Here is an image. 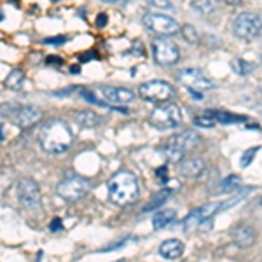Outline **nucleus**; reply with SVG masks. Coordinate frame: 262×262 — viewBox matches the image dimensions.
I'll list each match as a JSON object with an SVG mask.
<instances>
[{
    "instance_id": "obj_33",
    "label": "nucleus",
    "mask_w": 262,
    "mask_h": 262,
    "mask_svg": "<svg viewBox=\"0 0 262 262\" xmlns=\"http://www.w3.org/2000/svg\"><path fill=\"white\" fill-rule=\"evenodd\" d=\"M101 2L105 4H112V6H122V4H126L128 0H101Z\"/></svg>"
},
{
    "instance_id": "obj_3",
    "label": "nucleus",
    "mask_w": 262,
    "mask_h": 262,
    "mask_svg": "<svg viewBox=\"0 0 262 262\" xmlns=\"http://www.w3.org/2000/svg\"><path fill=\"white\" fill-rule=\"evenodd\" d=\"M200 140L194 131H184V133H177L173 137L168 138V142L164 143L163 152L168 156V159H171L173 163H179L180 159L185 158L189 150Z\"/></svg>"
},
{
    "instance_id": "obj_29",
    "label": "nucleus",
    "mask_w": 262,
    "mask_h": 262,
    "mask_svg": "<svg viewBox=\"0 0 262 262\" xmlns=\"http://www.w3.org/2000/svg\"><path fill=\"white\" fill-rule=\"evenodd\" d=\"M255 152H257V149H250V150L245 152L243 161H242V166H248V163H250L252 159H253V156H255Z\"/></svg>"
},
{
    "instance_id": "obj_1",
    "label": "nucleus",
    "mask_w": 262,
    "mask_h": 262,
    "mask_svg": "<svg viewBox=\"0 0 262 262\" xmlns=\"http://www.w3.org/2000/svg\"><path fill=\"white\" fill-rule=\"evenodd\" d=\"M40 147L49 154H63L74 145V131L61 119H53L42 126L39 133Z\"/></svg>"
},
{
    "instance_id": "obj_2",
    "label": "nucleus",
    "mask_w": 262,
    "mask_h": 262,
    "mask_svg": "<svg viewBox=\"0 0 262 262\" xmlns=\"http://www.w3.org/2000/svg\"><path fill=\"white\" fill-rule=\"evenodd\" d=\"M107 187H108V198L117 206L131 205L138 198V192H140V185H138L137 177L131 171H117L108 180Z\"/></svg>"
},
{
    "instance_id": "obj_8",
    "label": "nucleus",
    "mask_w": 262,
    "mask_h": 262,
    "mask_svg": "<svg viewBox=\"0 0 262 262\" xmlns=\"http://www.w3.org/2000/svg\"><path fill=\"white\" fill-rule=\"evenodd\" d=\"M138 93H140L143 100L152 101V103H164V101H170L175 96L173 86L164 81H149L142 84Z\"/></svg>"
},
{
    "instance_id": "obj_35",
    "label": "nucleus",
    "mask_w": 262,
    "mask_h": 262,
    "mask_svg": "<svg viewBox=\"0 0 262 262\" xmlns=\"http://www.w3.org/2000/svg\"><path fill=\"white\" fill-rule=\"evenodd\" d=\"M2 18H4V14H2V12H0V21H2Z\"/></svg>"
},
{
    "instance_id": "obj_27",
    "label": "nucleus",
    "mask_w": 262,
    "mask_h": 262,
    "mask_svg": "<svg viewBox=\"0 0 262 262\" xmlns=\"http://www.w3.org/2000/svg\"><path fill=\"white\" fill-rule=\"evenodd\" d=\"M215 117H210V116H200L194 119V124L196 126H201V128H212V126H215Z\"/></svg>"
},
{
    "instance_id": "obj_36",
    "label": "nucleus",
    "mask_w": 262,
    "mask_h": 262,
    "mask_svg": "<svg viewBox=\"0 0 262 262\" xmlns=\"http://www.w3.org/2000/svg\"><path fill=\"white\" fill-rule=\"evenodd\" d=\"M114 262H124V260H114Z\"/></svg>"
},
{
    "instance_id": "obj_26",
    "label": "nucleus",
    "mask_w": 262,
    "mask_h": 262,
    "mask_svg": "<svg viewBox=\"0 0 262 262\" xmlns=\"http://www.w3.org/2000/svg\"><path fill=\"white\" fill-rule=\"evenodd\" d=\"M149 6L156 7V9H161V11H173V4L170 0H145Z\"/></svg>"
},
{
    "instance_id": "obj_12",
    "label": "nucleus",
    "mask_w": 262,
    "mask_h": 262,
    "mask_svg": "<svg viewBox=\"0 0 262 262\" xmlns=\"http://www.w3.org/2000/svg\"><path fill=\"white\" fill-rule=\"evenodd\" d=\"M219 208H221V205H217V203H210V205L200 206V208L194 210V212H191L187 217H185L184 229L191 231V229H194V227H201L203 224L210 221V217H213Z\"/></svg>"
},
{
    "instance_id": "obj_10",
    "label": "nucleus",
    "mask_w": 262,
    "mask_h": 262,
    "mask_svg": "<svg viewBox=\"0 0 262 262\" xmlns=\"http://www.w3.org/2000/svg\"><path fill=\"white\" fill-rule=\"evenodd\" d=\"M152 56L158 65H175L180 60V49L168 39H156L152 42Z\"/></svg>"
},
{
    "instance_id": "obj_31",
    "label": "nucleus",
    "mask_w": 262,
    "mask_h": 262,
    "mask_svg": "<svg viewBox=\"0 0 262 262\" xmlns=\"http://www.w3.org/2000/svg\"><path fill=\"white\" fill-rule=\"evenodd\" d=\"M65 42H67V37H53V39H46V44L60 46V44H65Z\"/></svg>"
},
{
    "instance_id": "obj_32",
    "label": "nucleus",
    "mask_w": 262,
    "mask_h": 262,
    "mask_svg": "<svg viewBox=\"0 0 262 262\" xmlns=\"http://www.w3.org/2000/svg\"><path fill=\"white\" fill-rule=\"evenodd\" d=\"M96 25H98L100 28H103L105 25H107V14H105V12H101L98 18H96Z\"/></svg>"
},
{
    "instance_id": "obj_24",
    "label": "nucleus",
    "mask_w": 262,
    "mask_h": 262,
    "mask_svg": "<svg viewBox=\"0 0 262 262\" xmlns=\"http://www.w3.org/2000/svg\"><path fill=\"white\" fill-rule=\"evenodd\" d=\"M236 189H239V179L236 175H231L227 177L226 180L222 182V192H231V191H236Z\"/></svg>"
},
{
    "instance_id": "obj_22",
    "label": "nucleus",
    "mask_w": 262,
    "mask_h": 262,
    "mask_svg": "<svg viewBox=\"0 0 262 262\" xmlns=\"http://www.w3.org/2000/svg\"><path fill=\"white\" fill-rule=\"evenodd\" d=\"M231 67L238 75H248V74H252V72L255 70V65H253V63L247 61V60H242V58H236V60H232Z\"/></svg>"
},
{
    "instance_id": "obj_7",
    "label": "nucleus",
    "mask_w": 262,
    "mask_h": 262,
    "mask_svg": "<svg viewBox=\"0 0 262 262\" xmlns=\"http://www.w3.org/2000/svg\"><path fill=\"white\" fill-rule=\"evenodd\" d=\"M142 21L150 32L161 37H173L180 32V25L170 16L161 14V12H147V14H143Z\"/></svg>"
},
{
    "instance_id": "obj_37",
    "label": "nucleus",
    "mask_w": 262,
    "mask_h": 262,
    "mask_svg": "<svg viewBox=\"0 0 262 262\" xmlns=\"http://www.w3.org/2000/svg\"><path fill=\"white\" fill-rule=\"evenodd\" d=\"M260 60H262V58H260Z\"/></svg>"
},
{
    "instance_id": "obj_34",
    "label": "nucleus",
    "mask_w": 262,
    "mask_h": 262,
    "mask_svg": "<svg viewBox=\"0 0 262 262\" xmlns=\"http://www.w3.org/2000/svg\"><path fill=\"white\" fill-rule=\"evenodd\" d=\"M0 140H4V133H2V126H0Z\"/></svg>"
},
{
    "instance_id": "obj_19",
    "label": "nucleus",
    "mask_w": 262,
    "mask_h": 262,
    "mask_svg": "<svg viewBox=\"0 0 262 262\" xmlns=\"http://www.w3.org/2000/svg\"><path fill=\"white\" fill-rule=\"evenodd\" d=\"M177 219V212L175 210H164V212L154 213V219H152V226H154L156 231H161L164 227H168L170 224L175 222Z\"/></svg>"
},
{
    "instance_id": "obj_4",
    "label": "nucleus",
    "mask_w": 262,
    "mask_h": 262,
    "mask_svg": "<svg viewBox=\"0 0 262 262\" xmlns=\"http://www.w3.org/2000/svg\"><path fill=\"white\" fill-rule=\"evenodd\" d=\"M149 121H150V124L158 129H173V128H177V126H180L182 111L177 103L164 101V103H159L158 107L150 112Z\"/></svg>"
},
{
    "instance_id": "obj_21",
    "label": "nucleus",
    "mask_w": 262,
    "mask_h": 262,
    "mask_svg": "<svg viewBox=\"0 0 262 262\" xmlns=\"http://www.w3.org/2000/svg\"><path fill=\"white\" fill-rule=\"evenodd\" d=\"M192 7L196 11H200L201 14H212L219 9V4L221 0H191Z\"/></svg>"
},
{
    "instance_id": "obj_5",
    "label": "nucleus",
    "mask_w": 262,
    "mask_h": 262,
    "mask_svg": "<svg viewBox=\"0 0 262 262\" xmlns=\"http://www.w3.org/2000/svg\"><path fill=\"white\" fill-rule=\"evenodd\" d=\"M91 189V182L84 177L79 175H70L65 180H61L56 187V194L65 201H79L81 198L86 196Z\"/></svg>"
},
{
    "instance_id": "obj_13",
    "label": "nucleus",
    "mask_w": 262,
    "mask_h": 262,
    "mask_svg": "<svg viewBox=\"0 0 262 262\" xmlns=\"http://www.w3.org/2000/svg\"><path fill=\"white\" fill-rule=\"evenodd\" d=\"M100 93L107 101L116 105H126L131 103L135 100V93L131 90H126V88H111V86H101Z\"/></svg>"
},
{
    "instance_id": "obj_11",
    "label": "nucleus",
    "mask_w": 262,
    "mask_h": 262,
    "mask_svg": "<svg viewBox=\"0 0 262 262\" xmlns=\"http://www.w3.org/2000/svg\"><path fill=\"white\" fill-rule=\"evenodd\" d=\"M180 82L192 93H206L213 88V82L208 77L203 75L201 70L198 69H185L180 72Z\"/></svg>"
},
{
    "instance_id": "obj_14",
    "label": "nucleus",
    "mask_w": 262,
    "mask_h": 262,
    "mask_svg": "<svg viewBox=\"0 0 262 262\" xmlns=\"http://www.w3.org/2000/svg\"><path fill=\"white\" fill-rule=\"evenodd\" d=\"M14 117L19 128H30L35 122L40 121L42 111L39 107H35V105H23V107H19L18 111H16Z\"/></svg>"
},
{
    "instance_id": "obj_28",
    "label": "nucleus",
    "mask_w": 262,
    "mask_h": 262,
    "mask_svg": "<svg viewBox=\"0 0 262 262\" xmlns=\"http://www.w3.org/2000/svg\"><path fill=\"white\" fill-rule=\"evenodd\" d=\"M215 121H221V122H238L242 121V117L238 116H231V114H222V112H217L215 114Z\"/></svg>"
},
{
    "instance_id": "obj_30",
    "label": "nucleus",
    "mask_w": 262,
    "mask_h": 262,
    "mask_svg": "<svg viewBox=\"0 0 262 262\" xmlns=\"http://www.w3.org/2000/svg\"><path fill=\"white\" fill-rule=\"evenodd\" d=\"M49 229H51V231H53V232H56V231H61V229H63V224H61V219H53V222H51Z\"/></svg>"
},
{
    "instance_id": "obj_20",
    "label": "nucleus",
    "mask_w": 262,
    "mask_h": 262,
    "mask_svg": "<svg viewBox=\"0 0 262 262\" xmlns=\"http://www.w3.org/2000/svg\"><path fill=\"white\" fill-rule=\"evenodd\" d=\"M170 194H171L170 189H163V191L156 192L154 196L150 198V201L147 203L145 206H143V212H152V210H158L159 206H163V205H164V201H168Z\"/></svg>"
},
{
    "instance_id": "obj_9",
    "label": "nucleus",
    "mask_w": 262,
    "mask_h": 262,
    "mask_svg": "<svg viewBox=\"0 0 262 262\" xmlns=\"http://www.w3.org/2000/svg\"><path fill=\"white\" fill-rule=\"evenodd\" d=\"M18 200L28 210H39L42 206L40 187L33 179H21L18 182Z\"/></svg>"
},
{
    "instance_id": "obj_17",
    "label": "nucleus",
    "mask_w": 262,
    "mask_h": 262,
    "mask_svg": "<svg viewBox=\"0 0 262 262\" xmlns=\"http://www.w3.org/2000/svg\"><path fill=\"white\" fill-rule=\"evenodd\" d=\"M184 243L180 242V239H166V242L161 243V247H159V253L164 257V259L168 260H177L182 257V253H184Z\"/></svg>"
},
{
    "instance_id": "obj_15",
    "label": "nucleus",
    "mask_w": 262,
    "mask_h": 262,
    "mask_svg": "<svg viewBox=\"0 0 262 262\" xmlns=\"http://www.w3.org/2000/svg\"><path fill=\"white\" fill-rule=\"evenodd\" d=\"M255 229L252 226H247V224H239L232 229V242L238 245L239 248H248L255 243Z\"/></svg>"
},
{
    "instance_id": "obj_18",
    "label": "nucleus",
    "mask_w": 262,
    "mask_h": 262,
    "mask_svg": "<svg viewBox=\"0 0 262 262\" xmlns=\"http://www.w3.org/2000/svg\"><path fill=\"white\" fill-rule=\"evenodd\" d=\"M74 119L81 128H95L100 122V116L93 111H77L74 114Z\"/></svg>"
},
{
    "instance_id": "obj_23",
    "label": "nucleus",
    "mask_w": 262,
    "mask_h": 262,
    "mask_svg": "<svg viewBox=\"0 0 262 262\" xmlns=\"http://www.w3.org/2000/svg\"><path fill=\"white\" fill-rule=\"evenodd\" d=\"M23 81H25L23 72H21V70H12L11 74L6 77V88L18 91V90H21V86H23Z\"/></svg>"
},
{
    "instance_id": "obj_25",
    "label": "nucleus",
    "mask_w": 262,
    "mask_h": 262,
    "mask_svg": "<svg viewBox=\"0 0 262 262\" xmlns=\"http://www.w3.org/2000/svg\"><path fill=\"white\" fill-rule=\"evenodd\" d=\"M180 32H182V35H184V39L187 42H191V44H194V42L198 40V32L192 25H184V27L180 28Z\"/></svg>"
},
{
    "instance_id": "obj_16",
    "label": "nucleus",
    "mask_w": 262,
    "mask_h": 262,
    "mask_svg": "<svg viewBox=\"0 0 262 262\" xmlns=\"http://www.w3.org/2000/svg\"><path fill=\"white\" fill-rule=\"evenodd\" d=\"M205 161L201 158H187V159H180L179 161V171L182 173L184 177H198L205 171Z\"/></svg>"
},
{
    "instance_id": "obj_6",
    "label": "nucleus",
    "mask_w": 262,
    "mask_h": 262,
    "mask_svg": "<svg viewBox=\"0 0 262 262\" xmlns=\"http://www.w3.org/2000/svg\"><path fill=\"white\" fill-rule=\"evenodd\" d=\"M262 30V19L260 16L253 14V12H242L232 21V32L236 37L245 40L257 39Z\"/></svg>"
}]
</instances>
